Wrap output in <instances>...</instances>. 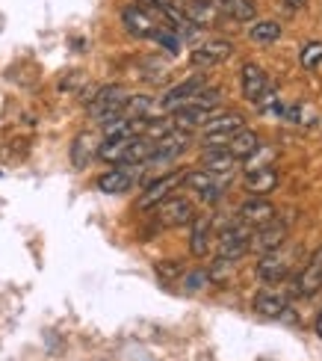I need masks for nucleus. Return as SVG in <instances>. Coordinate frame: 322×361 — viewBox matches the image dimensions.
<instances>
[{"label": "nucleus", "instance_id": "1", "mask_svg": "<svg viewBox=\"0 0 322 361\" xmlns=\"http://www.w3.org/2000/svg\"><path fill=\"white\" fill-rule=\"evenodd\" d=\"M128 98L130 95H128L125 86L110 83V86H101L95 95H86V107H89V116L95 118L98 125H110L125 113Z\"/></svg>", "mask_w": 322, "mask_h": 361}, {"label": "nucleus", "instance_id": "2", "mask_svg": "<svg viewBox=\"0 0 322 361\" xmlns=\"http://www.w3.org/2000/svg\"><path fill=\"white\" fill-rule=\"evenodd\" d=\"M252 231H254L252 225H245L240 219L225 225V231L216 237V258L237 264L245 252H252Z\"/></svg>", "mask_w": 322, "mask_h": 361}, {"label": "nucleus", "instance_id": "3", "mask_svg": "<svg viewBox=\"0 0 322 361\" xmlns=\"http://www.w3.org/2000/svg\"><path fill=\"white\" fill-rule=\"evenodd\" d=\"M242 128H245V116L237 113V110L210 116L207 125L202 128V142H204V148H222V145L231 140L237 130H242Z\"/></svg>", "mask_w": 322, "mask_h": 361}, {"label": "nucleus", "instance_id": "4", "mask_svg": "<svg viewBox=\"0 0 322 361\" xmlns=\"http://www.w3.org/2000/svg\"><path fill=\"white\" fill-rule=\"evenodd\" d=\"M290 258H293V249H284V246L264 252L257 261V279L264 284H281L290 276V269H293V261Z\"/></svg>", "mask_w": 322, "mask_h": 361}, {"label": "nucleus", "instance_id": "5", "mask_svg": "<svg viewBox=\"0 0 322 361\" xmlns=\"http://www.w3.org/2000/svg\"><path fill=\"white\" fill-rule=\"evenodd\" d=\"M195 204L187 195H168L157 204V222L160 228H180V225H190L195 219Z\"/></svg>", "mask_w": 322, "mask_h": 361}, {"label": "nucleus", "instance_id": "6", "mask_svg": "<svg viewBox=\"0 0 322 361\" xmlns=\"http://www.w3.org/2000/svg\"><path fill=\"white\" fill-rule=\"evenodd\" d=\"M183 187H190L198 199L213 204V202H219L225 190H228V180L222 175H213L207 169H195V172H187L183 175Z\"/></svg>", "mask_w": 322, "mask_h": 361}, {"label": "nucleus", "instance_id": "7", "mask_svg": "<svg viewBox=\"0 0 322 361\" xmlns=\"http://www.w3.org/2000/svg\"><path fill=\"white\" fill-rule=\"evenodd\" d=\"M121 24H125V30H128L130 36H136V39H151L160 27H166V24H160L142 4L121 9Z\"/></svg>", "mask_w": 322, "mask_h": 361}, {"label": "nucleus", "instance_id": "8", "mask_svg": "<svg viewBox=\"0 0 322 361\" xmlns=\"http://www.w3.org/2000/svg\"><path fill=\"white\" fill-rule=\"evenodd\" d=\"M183 184V175L180 172H168L157 180H151V184L142 190V195L136 199V210H151V207H157L163 199H168L172 195V190H178Z\"/></svg>", "mask_w": 322, "mask_h": 361}, {"label": "nucleus", "instance_id": "9", "mask_svg": "<svg viewBox=\"0 0 322 361\" xmlns=\"http://www.w3.org/2000/svg\"><path fill=\"white\" fill-rule=\"evenodd\" d=\"M183 15L198 27V30H204V27H219L222 24V9L216 0H183Z\"/></svg>", "mask_w": 322, "mask_h": 361}, {"label": "nucleus", "instance_id": "10", "mask_svg": "<svg viewBox=\"0 0 322 361\" xmlns=\"http://www.w3.org/2000/svg\"><path fill=\"white\" fill-rule=\"evenodd\" d=\"M287 243V225L281 219H272L266 225H257L252 231V252H272Z\"/></svg>", "mask_w": 322, "mask_h": 361}, {"label": "nucleus", "instance_id": "11", "mask_svg": "<svg viewBox=\"0 0 322 361\" xmlns=\"http://www.w3.org/2000/svg\"><path fill=\"white\" fill-rule=\"evenodd\" d=\"M252 308L260 314V317H284L287 308H290V296L284 290H278L272 284V288H264V290H257L254 296V302Z\"/></svg>", "mask_w": 322, "mask_h": 361}, {"label": "nucleus", "instance_id": "12", "mask_svg": "<svg viewBox=\"0 0 322 361\" xmlns=\"http://www.w3.org/2000/svg\"><path fill=\"white\" fill-rule=\"evenodd\" d=\"M322 290V246L311 255V261H308V267L299 273V279H296V284H293V293L296 296H314V293H319Z\"/></svg>", "mask_w": 322, "mask_h": 361}, {"label": "nucleus", "instance_id": "13", "mask_svg": "<svg viewBox=\"0 0 322 361\" xmlns=\"http://www.w3.org/2000/svg\"><path fill=\"white\" fill-rule=\"evenodd\" d=\"M136 169H140V166H116V169H110V172H104V175L95 180V187H98L101 192H106V195L128 192V190H133V184H136Z\"/></svg>", "mask_w": 322, "mask_h": 361}, {"label": "nucleus", "instance_id": "14", "mask_svg": "<svg viewBox=\"0 0 322 361\" xmlns=\"http://www.w3.org/2000/svg\"><path fill=\"white\" fill-rule=\"evenodd\" d=\"M204 86H207L204 78H187V80H180L178 86H172V89H168V92L160 98V107H163V110H178V107H183V104H190Z\"/></svg>", "mask_w": 322, "mask_h": 361}, {"label": "nucleus", "instance_id": "15", "mask_svg": "<svg viewBox=\"0 0 322 361\" xmlns=\"http://www.w3.org/2000/svg\"><path fill=\"white\" fill-rule=\"evenodd\" d=\"M240 86H242V95L249 98L252 104H257L260 98H264L266 89H269V78H266V71L260 68L257 63H245L242 71H240Z\"/></svg>", "mask_w": 322, "mask_h": 361}, {"label": "nucleus", "instance_id": "16", "mask_svg": "<svg viewBox=\"0 0 322 361\" xmlns=\"http://www.w3.org/2000/svg\"><path fill=\"white\" fill-rule=\"evenodd\" d=\"M237 219L252 225V228H257V225H266L275 219V207L264 199V195H252L249 202H242L240 210H237Z\"/></svg>", "mask_w": 322, "mask_h": 361}, {"label": "nucleus", "instance_id": "17", "mask_svg": "<svg viewBox=\"0 0 322 361\" xmlns=\"http://www.w3.org/2000/svg\"><path fill=\"white\" fill-rule=\"evenodd\" d=\"M231 54H234V44L228 42V39H210V42L198 44V48L192 51V63L202 66V68H207V66L225 63V59L231 56Z\"/></svg>", "mask_w": 322, "mask_h": 361}, {"label": "nucleus", "instance_id": "18", "mask_svg": "<svg viewBox=\"0 0 322 361\" xmlns=\"http://www.w3.org/2000/svg\"><path fill=\"white\" fill-rule=\"evenodd\" d=\"M242 184L252 195H264L266 199V195L278 187V169L275 166H252L249 172H245Z\"/></svg>", "mask_w": 322, "mask_h": 361}, {"label": "nucleus", "instance_id": "19", "mask_svg": "<svg viewBox=\"0 0 322 361\" xmlns=\"http://www.w3.org/2000/svg\"><path fill=\"white\" fill-rule=\"evenodd\" d=\"M192 231H190V252L195 258H204L210 252V240H213V219L210 216H195L192 222Z\"/></svg>", "mask_w": 322, "mask_h": 361}, {"label": "nucleus", "instance_id": "20", "mask_svg": "<svg viewBox=\"0 0 322 361\" xmlns=\"http://www.w3.org/2000/svg\"><path fill=\"white\" fill-rule=\"evenodd\" d=\"M222 148H225L228 154H234L237 160H249V157H252V154L257 152V148H260V137H257L254 130L242 128V130H237L234 137L228 140V142H225Z\"/></svg>", "mask_w": 322, "mask_h": 361}, {"label": "nucleus", "instance_id": "21", "mask_svg": "<svg viewBox=\"0 0 322 361\" xmlns=\"http://www.w3.org/2000/svg\"><path fill=\"white\" fill-rule=\"evenodd\" d=\"M210 116H213V110H210V107H198V104H187V107L172 110V122H175V128L195 130V128H204Z\"/></svg>", "mask_w": 322, "mask_h": 361}, {"label": "nucleus", "instance_id": "22", "mask_svg": "<svg viewBox=\"0 0 322 361\" xmlns=\"http://www.w3.org/2000/svg\"><path fill=\"white\" fill-rule=\"evenodd\" d=\"M237 157L228 154L225 148H204V157H202V169L213 172V175H228L237 169Z\"/></svg>", "mask_w": 322, "mask_h": 361}, {"label": "nucleus", "instance_id": "23", "mask_svg": "<svg viewBox=\"0 0 322 361\" xmlns=\"http://www.w3.org/2000/svg\"><path fill=\"white\" fill-rule=\"evenodd\" d=\"M95 154H98L95 137H92V133H80V137L74 140V145H71V163H74V169H86L89 163L95 160Z\"/></svg>", "mask_w": 322, "mask_h": 361}, {"label": "nucleus", "instance_id": "24", "mask_svg": "<svg viewBox=\"0 0 322 361\" xmlns=\"http://www.w3.org/2000/svg\"><path fill=\"white\" fill-rule=\"evenodd\" d=\"M219 9L225 18H231V21H254L257 18V6H254V0H216Z\"/></svg>", "mask_w": 322, "mask_h": 361}, {"label": "nucleus", "instance_id": "25", "mask_svg": "<svg viewBox=\"0 0 322 361\" xmlns=\"http://www.w3.org/2000/svg\"><path fill=\"white\" fill-rule=\"evenodd\" d=\"M249 36L257 44H272V42L281 39V24L278 21H254L252 30H249Z\"/></svg>", "mask_w": 322, "mask_h": 361}, {"label": "nucleus", "instance_id": "26", "mask_svg": "<svg viewBox=\"0 0 322 361\" xmlns=\"http://www.w3.org/2000/svg\"><path fill=\"white\" fill-rule=\"evenodd\" d=\"M281 118H287L290 125H314L319 116L308 107V104H293V107H284Z\"/></svg>", "mask_w": 322, "mask_h": 361}, {"label": "nucleus", "instance_id": "27", "mask_svg": "<svg viewBox=\"0 0 322 361\" xmlns=\"http://www.w3.org/2000/svg\"><path fill=\"white\" fill-rule=\"evenodd\" d=\"M151 39H154V42L160 44V48H163L166 54H172V56H178V54H180V48H183V39L175 33L172 27H160V30H157V33L151 36Z\"/></svg>", "mask_w": 322, "mask_h": 361}, {"label": "nucleus", "instance_id": "28", "mask_svg": "<svg viewBox=\"0 0 322 361\" xmlns=\"http://www.w3.org/2000/svg\"><path fill=\"white\" fill-rule=\"evenodd\" d=\"M299 63H302L304 71H316L319 63H322V42H308V44H304Z\"/></svg>", "mask_w": 322, "mask_h": 361}, {"label": "nucleus", "instance_id": "29", "mask_svg": "<svg viewBox=\"0 0 322 361\" xmlns=\"http://www.w3.org/2000/svg\"><path fill=\"white\" fill-rule=\"evenodd\" d=\"M183 284H187V290L190 293H198V290H204L207 284H213V279H210V269H192V273H187L183 276Z\"/></svg>", "mask_w": 322, "mask_h": 361}, {"label": "nucleus", "instance_id": "30", "mask_svg": "<svg viewBox=\"0 0 322 361\" xmlns=\"http://www.w3.org/2000/svg\"><path fill=\"white\" fill-rule=\"evenodd\" d=\"M284 4H287L290 9H302L304 4H308V0H284Z\"/></svg>", "mask_w": 322, "mask_h": 361}, {"label": "nucleus", "instance_id": "31", "mask_svg": "<svg viewBox=\"0 0 322 361\" xmlns=\"http://www.w3.org/2000/svg\"><path fill=\"white\" fill-rule=\"evenodd\" d=\"M316 335L322 338V314H319V320H316Z\"/></svg>", "mask_w": 322, "mask_h": 361}]
</instances>
